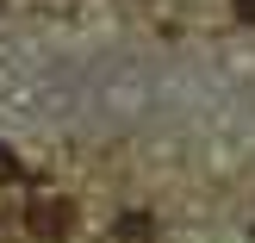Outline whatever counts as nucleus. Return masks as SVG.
<instances>
[{
    "label": "nucleus",
    "mask_w": 255,
    "mask_h": 243,
    "mask_svg": "<svg viewBox=\"0 0 255 243\" xmlns=\"http://www.w3.org/2000/svg\"><path fill=\"white\" fill-rule=\"evenodd\" d=\"M75 225H81V206L62 194H37L31 206H25V231H31L37 243H69Z\"/></svg>",
    "instance_id": "f257e3e1"
},
{
    "label": "nucleus",
    "mask_w": 255,
    "mask_h": 243,
    "mask_svg": "<svg viewBox=\"0 0 255 243\" xmlns=\"http://www.w3.org/2000/svg\"><path fill=\"white\" fill-rule=\"evenodd\" d=\"M112 231H119L125 243H156V219H149V212H125Z\"/></svg>",
    "instance_id": "f03ea898"
},
{
    "label": "nucleus",
    "mask_w": 255,
    "mask_h": 243,
    "mask_svg": "<svg viewBox=\"0 0 255 243\" xmlns=\"http://www.w3.org/2000/svg\"><path fill=\"white\" fill-rule=\"evenodd\" d=\"M6 181H25V162H19V156H12V150H6V144H0V187H6Z\"/></svg>",
    "instance_id": "7ed1b4c3"
},
{
    "label": "nucleus",
    "mask_w": 255,
    "mask_h": 243,
    "mask_svg": "<svg viewBox=\"0 0 255 243\" xmlns=\"http://www.w3.org/2000/svg\"><path fill=\"white\" fill-rule=\"evenodd\" d=\"M231 12H237L243 25H255V0H231Z\"/></svg>",
    "instance_id": "20e7f679"
}]
</instances>
